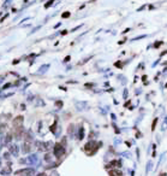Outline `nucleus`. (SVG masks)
Wrapping results in <instances>:
<instances>
[{"instance_id":"1","label":"nucleus","mask_w":167,"mask_h":176,"mask_svg":"<svg viewBox=\"0 0 167 176\" xmlns=\"http://www.w3.org/2000/svg\"><path fill=\"white\" fill-rule=\"evenodd\" d=\"M64 152H65L64 147L61 146L60 144H56V148H54V154H56V157H60V156H61Z\"/></svg>"},{"instance_id":"2","label":"nucleus","mask_w":167,"mask_h":176,"mask_svg":"<svg viewBox=\"0 0 167 176\" xmlns=\"http://www.w3.org/2000/svg\"><path fill=\"white\" fill-rule=\"evenodd\" d=\"M22 123H23V117H22V116H18L17 118H14V121H13L14 127H21Z\"/></svg>"},{"instance_id":"3","label":"nucleus","mask_w":167,"mask_h":176,"mask_svg":"<svg viewBox=\"0 0 167 176\" xmlns=\"http://www.w3.org/2000/svg\"><path fill=\"white\" fill-rule=\"evenodd\" d=\"M108 174H110V176H123V174H122V171H120V170H115V169L110 170V171H108Z\"/></svg>"},{"instance_id":"4","label":"nucleus","mask_w":167,"mask_h":176,"mask_svg":"<svg viewBox=\"0 0 167 176\" xmlns=\"http://www.w3.org/2000/svg\"><path fill=\"white\" fill-rule=\"evenodd\" d=\"M70 16V12H65V13H63V17H65V18H67Z\"/></svg>"},{"instance_id":"5","label":"nucleus","mask_w":167,"mask_h":176,"mask_svg":"<svg viewBox=\"0 0 167 176\" xmlns=\"http://www.w3.org/2000/svg\"><path fill=\"white\" fill-rule=\"evenodd\" d=\"M52 2H53V0H51V1H48V2H47V4L45 5V7H48V6H49V5H51Z\"/></svg>"},{"instance_id":"6","label":"nucleus","mask_w":167,"mask_h":176,"mask_svg":"<svg viewBox=\"0 0 167 176\" xmlns=\"http://www.w3.org/2000/svg\"><path fill=\"white\" fill-rule=\"evenodd\" d=\"M160 176H166V174H165V173H162V174H161Z\"/></svg>"},{"instance_id":"7","label":"nucleus","mask_w":167,"mask_h":176,"mask_svg":"<svg viewBox=\"0 0 167 176\" xmlns=\"http://www.w3.org/2000/svg\"><path fill=\"white\" fill-rule=\"evenodd\" d=\"M39 176H46V175H45V174H40V175H39Z\"/></svg>"}]
</instances>
